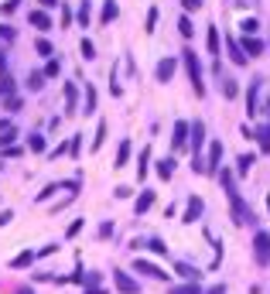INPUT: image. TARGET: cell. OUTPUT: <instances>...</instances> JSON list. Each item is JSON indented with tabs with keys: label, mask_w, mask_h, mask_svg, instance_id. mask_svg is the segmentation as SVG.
Masks as SVG:
<instances>
[{
	"label": "cell",
	"mask_w": 270,
	"mask_h": 294,
	"mask_svg": "<svg viewBox=\"0 0 270 294\" xmlns=\"http://www.w3.org/2000/svg\"><path fill=\"white\" fill-rule=\"evenodd\" d=\"M65 113H76V82H65Z\"/></svg>",
	"instance_id": "obj_24"
},
{
	"label": "cell",
	"mask_w": 270,
	"mask_h": 294,
	"mask_svg": "<svg viewBox=\"0 0 270 294\" xmlns=\"http://www.w3.org/2000/svg\"><path fill=\"white\" fill-rule=\"evenodd\" d=\"M116 14H120V7H116V0H106V4H103V14H100V17H103V24H110L113 17H116Z\"/></svg>",
	"instance_id": "obj_23"
},
{
	"label": "cell",
	"mask_w": 270,
	"mask_h": 294,
	"mask_svg": "<svg viewBox=\"0 0 270 294\" xmlns=\"http://www.w3.org/2000/svg\"><path fill=\"white\" fill-rule=\"evenodd\" d=\"M151 205H154V192H151V188H144V192H140V199H137V205H134V212L144 215Z\"/></svg>",
	"instance_id": "obj_16"
},
{
	"label": "cell",
	"mask_w": 270,
	"mask_h": 294,
	"mask_svg": "<svg viewBox=\"0 0 270 294\" xmlns=\"http://www.w3.org/2000/svg\"><path fill=\"white\" fill-rule=\"evenodd\" d=\"M31 263H34V253H31V250H24V253H17V257L11 260V267H14V271H24V267H31Z\"/></svg>",
	"instance_id": "obj_20"
},
{
	"label": "cell",
	"mask_w": 270,
	"mask_h": 294,
	"mask_svg": "<svg viewBox=\"0 0 270 294\" xmlns=\"http://www.w3.org/2000/svg\"><path fill=\"white\" fill-rule=\"evenodd\" d=\"M127 161H130V140H120V147H116V164L113 168H127Z\"/></svg>",
	"instance_id": "obj_17"
},
{
	"label": "cell",
	"mask_w": 270,
	"mask_h": 294,
	"mask_svg": "<svg viewBox=\"0 0 270 294\" xmlns=\"http://www.w3.org/2000/svg\"><path fill=\"white\" fill-rule=\"evenodd\" d=\"M181 7H185V14H188V11H199V7H202V0H181Z\"/></svg>",
	"instance_id": "obj_44"
},
{
	"label": "cell",
	"mask_w": 270,
	"mask_h": 294,
	"mask_svg": "<svg viewBox=\"0 0 270 294\" xmlns=\"http://www.w3.org/2000/svg\"><path fill=\"white\" fill-rule=\"evenodd\" d=\"M181 55H185V68H188V79H191V89H195V96H205V82H202V62H199V55H195L191 48H185Z\"/></svg>",
	"instance_id": "obj_1"
},
{
	"label": "cell",
	"mask_w": 270,
	"mask_h": 294,
	"mask_svg": "<svg viewBox=\"0 0 270 294\" xmlns=\"http://www.w3.org/2000/svg\"><path fill=\"white\" fill-rule=\"evenodd\" d=\"M4 65H7V52L0 48V72H4Z\"/></svg>",
	"instance_id": "obj_51"
},
{
	"label": "cell",
	"mask_w": 270,
	"mask_h": 294,
	"mask_svg": "<svg viewBox=\"0 0 270 294\" xmlns=\"http://www.w3.org/2000/svg\"><path fill=\"white\" fill-rule=\"evenodd\" d=\"M14 137H17V130H14V127H4V130H0V147H11Z\"/></svg>",
	"instance_id": "obj_33"
},
{
	"label": "cell",
	"mask_w": 270,
	"mask_h": 294,
	"mask_svg": "<svg viewBox=\"0 0 270 294\" xmlns=\"http://www.w3.org/2000/svg\"><path fill=\"white\" fill-rule=\"evenodd\" d=\"M188 134H191V151L199 154V151H202V144H205V124H202V120H195V124L188 127Z\"/></svg>",
	"instance_id": "obj_9"
},
{
	"label": "cell",
	"mask_w": 270,
	"mask_h": 294,
	"mask_svg": "<svg viewBox=\"0 0 270 294\" xmlns=\"http://www.w3.org/2000/svg\"><path fill=\"white\" fill-rule=\"evenodd\" d=\"M11 219H14V212H11V209H4V212H0V226H7Z\"/></svg>",
	"instance_id": "obj_47"
},
{
	"label": "cell",
	"mask_w": 270,
	"mask_h": 294,
	"mask_svg": "<svg viewBox=\"0 0 270 294\" xmlns=\"http://www.w3.org/2000/svg\"><path fill=\"white\" fill-rule=\"evenodd\" d=\"M0 38H4V41H11V38H14V31H11V28H0Z\"/></svg>",
	"instance_id": "obj_50"
},
{
	"label": "cell",
	"mask_w": 270,
	"mask_h": 294,
	"mask_svg": "<svg viewBox=\"0 0 270 294\" xmlns=\"http://www.w3.org/2000/svg\"><path fill=\"white\" fill-rule=\"evenodd\" d=\"M41 7H58V0H41Z\"/></svg>",
	"instance_id": "obj_52"
},
{
	"label": "cell",
	"mask_w": 270,
	"mask_h": 294,
	"mask_svg": "<svg viewBox=\"0 0 270 294\" xmlns=\"http://www.w3.org/2000/svg\"><path fill=\"white\" fill-rule=\"evenodd\" d=\"M134 271H137V274H144V277H151V281H168V274L161 271L158 263L144 260V257H137V260H134Z\"/></svg>",
	"instance_id": "obj_4"
},
{
	"label": "cell",
	"mask_w": 270,
	"mask_h": 294,
	"mask_svg": "<svg viewBox=\"0 0 270 294\" xmlns=\"http://www.w3.org/2000/svg\"><path fill=\"white\" fill-rule=\"evenodd\" d=\"M158 175H161L164 181H168L171 175H175V158H164V161H158Z\"/></svg>",
	"instance_id": "obj_25"
},
{
	"label": "cell",
	"mask_w": 270,
	"mask_h": 294,
	"mask_svg": "<svg viewBox=\"0 0 270 294\" xmlns=\"http://www.w3.org/2000/svg\"><path fill=\"white\" fill-rule=\"evenodd\" d=\"M205 294H226V284H215V287H209Z\"/></svg>",
	"instance_id": "obj_49"
},
{
	"label": "cell",
	"mask_w": 270,
	"mask_h": 294,
	"mask_svg": "<svg viewBox=\"0 0 270 294\" xmlns=\"http://www.w3.org/2000/svg\"><path fill=\"white\" fill-rule=\"evenodd\" d=\"M243 52H247V58H257L260 52H263V41H257L253 34H247V41H243Z\"/></svg>",
	"instance_id": "obj_19"
},
{
	"label": "cell",
	"mask_w": 270,
	"mask_h": 294,
	"mask_svg": "<svg viewBox=\"0 0 270 294\" xmlns=\"http://www.w3.org/2000/svg\"><path fill=\"white\" fill-rule=\"evenodd\" d=\"M28 21H31L38 31H52V17H48L45 11H31V14H28Z\"/></svg>",
	"instance_id": "obj_11"
},
{
	"label": "cell",
	"mask_w": 270,
	"mask_h": 294,
	"mask_svg": "<svg viewBox=\"0 0 270 294\" xmlns=\"http://www.w3.org/2000/svg\"><path fill=\"white\" fill-rule=\"evenodd\" d=\"M253 257H257L260 267L270 263V233L267 229H257V236H253Z\"/></svg>",
	"instance_id": "obj_3"
},
{
	"label": "cell",
	"mask_w": 270,
	"mask_h": 294,
	"mask_svg": "<svg viewBox=\"0 0 270 294\" xmlns=\"http://www.w3.org/2000/svg\"><path fill=\"white\" fill-rule=\"evenodd\" d=\"M267 209H270V195H267Z\"/></svg>",
	"instance_id": "obj_55"
},
{
	"label": "cell",
	"mask_w": 270,
	"mask_h": 294,
	"mask_svg": "<svg viewBox=\"0 0 270 294\" xmlns=\"http://www.w3.org/2000/svg\"><path fill=\"white\" fill-rule=\"evenodd\" d=\"M229 202H233V223H236V226H253V223H257L253 209H250L239 195H229Z\"/></svg>",
	"instance_id": "obj_2"
},
{
	"label": "cell",
	"mask_w": 270,
	"mask_h": 294,
	"mask_svg": "<svg viewBox=\"0 0 270 294\" xmlns=\"http://www.w3.org/2000/svg\"><path fill=\"white\" fill-rule=\"evenodd\" d=\"M219 161H223V144L212 140L209 144V161H205V175H219Z\"/></svg>",
	"instance_id": "obj_7"
},
{
	"label": "cell",
	"mask_w": 270,
	"mask_h": 294,
	"mask_svg": "<svg viewBox=\"0 0 270 294\" xmlns=\"http://www.w3.org/2000/svg\"><path fill=\"white\" fill-rule=\"evenodd\" d=\"M76 17H79V24H82V28H89V21H92V4H89V0H82V4H79Z\"/></svg>",
	"instance_id": "obj_21"
},
{
	"label": "cell",
	"mask_w": 270,
	"mask_h": 294,
	"mask_svg": "<svg viewBox=\"0 0 270 294\" xmlns=\"http://www.w3.org/2000/svg\"><path fill=\"white\" fill-rule=\"evenodd\" d=\"M178 31H181V38H191V31H195V28H191V17H188V14H181Z\"/></svg>",
	"instance_id": "obj_34"
},
{
	"label": "cell",
	"mask_w": 270,
	"mask_h": 294,
	"mask_svg": "<svg viewBox=\"0 0 270 294\" xmlns=\"http://www.w3.org/2000/svg\"><path fill=\"white\" fill-rule=\"evenodd\" d=\"M17 294H31V291H28V287H21V291H17Z\"/></svg>",
	"instance_id": "obj_54"
},
{
	"label": "cell",
	"mask_w": 270,
	"mask_h": 294,
	"mask_svg": "<svg viewBox=\"0 0 270 294\" xmlns=\"http://www.w3.org/2000/svg\"><path fill=\"white\" fill-rule=\"evenodd\" d=\"M68 281H76V284H86V287H100V274L96 271H86V274H72V277H68Z\"/></svg>",
	"instance_id": "obj_13"
},
{
	"label": "cell",
	"mask_w": 270,
	"mask_h": 294,
	"mask_svg": "<svg viewBox=\"0 0 270 294\" xmlns=\"http://www.w3.org/2000/svg\"><path fill=\"white\" fill-rule=\"evenodd\" d=\"M82 226H86V219H76V223H72V226L65 229V236H68V239H72V236H79V233H82Z\"/></svg>",
	"instance_id": "obj_41"
},
{
	"label": "cell",
	"mask_w": 270,
	"mask_h": 294,
	"mask_svg": "<svg viewBox=\"0 0 270 294\" xmlns=\"http://www.w3.org/2000/svg\"><path fill=\"white\" fill-rule=\"evenodd\" d=\"M45 76H52V79H55V76H58V62H48V68H45Z\"/></svg>",
	"instance_id": "obj_48"
},
{
	"label": "cell",
	"mask_w": 270,
	"mask_h": 294,
	"mask_svg": "<svg viewBox=\"0 0 270 294\" xmlns=\"http://www.w3.org/2000/svg\"><path fill=\"white\" fill-rule=\"evenodd\" d=\"M106 236H113V223H103L100 226V239H106Z\"/></svg>",
	"instance_id": "obj_45"
},
{
	"label": "cell",
	"mask_w": 270,
	"mask_h": 294,
	"mask_svg": "<svg viewBox=\"0 0 270 294\" xmlns=\"http://www.w3.org/2000/svg\"><path fill=\"white\" fill-rule=\"evenodd\" d=\"M103 137H106V120H100V127H96V140H92V151H100V147H103Z\"/></svg>",
	"instance_id": "obj_37"
},
{
	"label": "cell",
	"mask_w": 270,
	"mask_h": 294,
	"mask_svg": "<svg viewBox=\"0 0 270 294\" xmlns=\"http://www.w3.org/2000/svg\"><path fill=\"white\" fill-rule=\"evenodd\" d=\"M253 164H257V154H239V158H236V171H239V175H247Z\"/></svg>",
	"instance_id": "obj_22"
},
{
	"label": "cell",
	"mask_w": 270,
	"mask_h": 294,
	"mask_svg": "<svg viewBox=\"0 0 270 294\" xmlns=\"http://www.w3.org/2000/svg\"><path fill=\"white\" fill-rule=\"evenodd\" d=\"M236 92H239L236 79H229V76H226V79H223V96H226V100H236Z\"/></svg>",
	"instance_id": "obj_27"
},
{
	"label": "cell",
	"mask_w": 270,
	"mask_h": 294,
	"mask_svg": "<svg viewBox=\"0 0 270 294\" xmlns=\"http://www.w3.org/2000/svg\"><path fill=\"white\" fill-rule=\"evenodd\" d=\"M4 106H7V110H11V113H14V110L21 106V100H17V96H7V103H4Z\"/></svg>",
	"instance_id": "obj_46"
},
{
	"label": "cell",
	"mask_w": 270,
	"mask_h": 294,
	"mask_svg": "<svg viewBox=\"0 0 270 294\" xmlns=\"http://www.w3.org/2000/svg\"><path fill=\"white\" fill-rule=\"evenodd\" d=\"M154 72H158V82H168L171 76H175V58H161Z\"/></svg>",
	"instance_id": "obj_14"
},
{
	"label": "cell",
	"mask_w": 270,
	"mask_h": 294,
	"mask_svg": "<svg viewBox=\"0 0 270 294\" xmlns=\"http://www.w3.org/2000/svg\"><path fill=\"white\" fill-rule=\"evenodd\" d=\"M171 144H175V151H181V147L188 144V120H178V124H175V137H171Z\"/></svg>",
	"instance_id": "obj_10"
},
{
	"label": "cell",
	"mask_w": 270,
	"mask_h": 294,
	"mask_svg": "<svg viewBox=\"0 0 270 294\" xmlns=\"http://www.w3.org/2000/svg\"><path fill=\"white\" fill-rule=\"evenodd\" d=\"M202 199H199V195H191L188 199V205H185V223H199V219H202Z\"/></svg>",
	"instance_id": "obj_8"
},
{
	"label": "cell",
	"mask_w": 270,
	"mask_h": 294,
	"mask_svg": "<svg viewBox=\"0 0 270 294\" xmlns=\"http://www.w3.org/2000/svg\"><path fill=\"white\" fill-rule=\"evenodd\" d=\"M260 151H263V154H270V124L267 127H263V130H260Z\"/></svg>",
	"instance_id": "obj_36"
},
{
	"label": "cell",
	"mask_w": 270,
	"mask_h": 294,
	"mask_svg": "<svg viewBox=\"0 0 270 294\" xmlns=\"http://www.w3.org/2000/svg\"><path fill=\"white\" fill-rule=\"evenodd\" d=\"M175 271H178L185 281H199V277H202V271H199V267H191L188 260H178V263H175Z\"/></svg>",
	"instance_id": "obj_12"
},
{
	"label": "cell",
	"mask_w": 270,
	"mask_h": 294,
	"mask_svg": "<svg viewBox=\"0 0 270 294\" xmlns=\"http://www.w3.org/2000/svg\"><path fill=\"white\" fill-rule=\"evenodd\" d=\"M147 250H151L154 257H164V253H168V243H164V239H147Z\"/></svg>",
	"instance_id": "obj_30"
},
{
	"label": "cell",
	"mask_w": 270,
	"mask_h": 294,
	"mask_svg": "<svg viewBox=\"0 0 270 294\" xmlns=\"http://www.w3.org/2000/svg\"><path fill=\"white\" fill-rule=\"evenodd\" d=\"M11 92H14V79L7 72H0V96H11Z\"/></svg>",
	"instance_id": "obj_31"
},
{
	"label": "cell",
	"mask_w": 270,
	"mask_h": 294,
	"mask_svg": "<svg viewBox=\"0 0 270 294\" xmlns=\"http://www.w3.org/2000/svg\"><path fill=\"white\" fill-rule=\"evenodd\" d=\"M92 110H96V86L86 82V110H82V113H92Z\"/></svg>",
	"instance_id": "obj_26"
},
{
	"label": "cell",
	"mask_w": 270,
	"mask_h": 294,
	"mask_svg": "<svg viewBox=\"0 0 270 294\" xmlns=\"http://www.w3.org/2000/svg\"><path fill=\"white\" fill-rule=\"evenodd\" d=\"M239 31H243V38H247V34H257L260 31L257 17H243V21H239Z\"/></svg>",
	"instance_id": "obj_28"
},
{
	"label": "cell",
	"mask_w": 270,
	"mask_h": 294,
	"mask_svg": "<svg viewBox=\"0 0 270 294\" xmlns=\"http://www.w3.org/2000/svg\"><path fill=\"white\" fill-rule=\"evenodd\" d=\"M147 161H151V147L140 151V164H137V175H140V178H144V171H147Z\"/></svg>",
	"instance_id": "obj_39"
},
{
	"label": "cell",
	"mask_w": 270,
	"mask_h": 294,
	"mask_svg": "<svg viewBox=\"0 0 270 294\" xmlns=\"http://www.w3.org/2000/svg\"><path fill=\"white\" fill-rule=\"evenodd\" d=\"M219 48H223L219 28H215V24H209V55H215V58H219Z\"/></svg>",
	"instance_id": "obj_18"
},
{
	"label": "cell",
	"mask_w": 270,
	"mask_h": 294,
	"mask_svg": "<svg viewBox=\"0 0 270 294\" xmlns=\"http://www.w3.org/2000/svg\"><path fill=\"white\" fill-rule=\"evenodd\" d=\"M171 294H202V287H199V281H188L181 287H171Z\"/></svg>",
	"instance_id": "obj_29"
},
{
	"label": "cell",
	"mask_w": 270,
	"mask_h": 294,
	"mask_svg": "<svg viewBox=\"0 0 270 294\" xmlns=\"http://www.w3.org/2000/svg\"><path fill=\"white\" fill-rule=\"evenodd\" d=\"M154 28H158V7L147 11V31H154Z\"/></svg>",
	"instance_id": "obj_42"
},
{
	"label": "cell",
	"mask_w": 270,
	"mask_h": 294,
	"mask_svg": "<svg viewBox=\"0 0 270 294\" xmlns=\"http://www.w3.org/2000/svg\"><path fill=\"white\" fill-rule=\"evenodd\" d=\"M34 48H38V55H55V48L48 45L45 38H38V41H34Z\"/></svg>",
	"instance_id": "obj_40"
},
{
	"label": "cell",
	"mask_w": 270,
	"mask_h": 294,
	"mask_svg": "<svg viewBox=\"0 0 270 294\" xmlns=\"http://www.w3.org/2000/svg\"><path fill=\"white\" fill-rule=\"evenodd\" d=\"M28 147H31V151H45V137L31 134V137H28Z\"/></svg>",
	"instance_id": "obj_38"
},
{
	"label": "cell",
	"mask_w": 270,
	"mask_h": 294,
	"mask_svg": "<svg viewBox=\"0 0 270 294\" xmlns=\"http://www.w3.org/2000/svg\"><path fill=\"white\" fill-rule=\"evenodd\" d=\"M41 86H45V76H41V72H31V76H28V89L38 92Z\"/></svg>",
	"instance_id": "obj_32"
},
{
	"label": "cell",
	"mask_w": 270,
	"mask_h": 294,
	"mask_svg": "<svg viewBox=\"0 0 270 294\" xmlns=\"http://www.w3.org/2000/svg\"><path fill=\"white\" fill-rule=\"evenodd\" d=\"M113 284H116L120 294H140V284H137L127 271H113Z\"/></svg>",
	"instance_id": "obj_5"
},
{
	"label": "cell",
	"mask_w": 270,
	"mask_h": 294,
	"mask_svg": "<svg viewBox=\"0 0 270 294\" xmlns=\"http://www.w3.org/2000/svg\"><path fill=\"white\" fill-rule=\"evenodd\" d=\"M226 48H229V58H233L236 65H247V52H243V45H239V41H233V38H229V41H226Z\"/></svg>",
	"instance_id": "obj_15"
},
{
	"label": "cell",
	"mask_w": 270,
	"mask_h": 294,
	"mask_svg": "<svg viewBox=\"0 0 270 294\" xmlns=\"http://www.w3.org/2000/svg\"><path fill=\"white\" fill-rule=\"evenodd\" d=\"M82 294H106V291H100V287H89V291H82Z\"/></svg>",
	"instance_id": "obj_53"
},
{
	"label": "cell",
	"mask_w": 270,
	"mask_h": 294,
	"mask_svg": "<svg viewBox=\"0 0 270 294\" xmlns=\"http://www.w3.org/2000/svg\"><path fill=\"white\" fill-rule=\"evenodd\" d=\"M58 250V243H45V247L38 250V253H34V257H52V253H55Z\"/></svg>",
	"instance_id": "obj_43"
},
{
	"label": "cell",
	"mask_w": 270,
	"mask_h": 294,
	"mask_svg": "<svg viewBox=\"0 0 270 294\" xmlns=\"http://www.w3.org/2000/svg\"><path fill=\"white\" fill-rule=\"evenodd\" d=\"M260 89H263V79H253L247 89V116H257L260 113Z\"/></svg>",
	"instance_id": "obj_6"
},
{
	"label": "cell",
	"mask_w": 270,
	"mask_h": 294,
	"mask_svg": "<svg viewBox=\"0 0 270 294\" xmlns=\"http://www.w3.org/2000/svg\"><path fill=\"white\" fill-rule=\"evenodd\" d=\"M79 52H82V58H86V62H89V58H96V48H92L89 38H82V41H79Z\"/></svg>",
	"instance_id": "obj_35"
}]
</instances>
